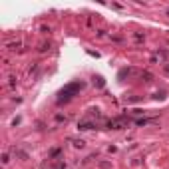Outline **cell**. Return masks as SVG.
<instances>
[{
  "mask_svg": "<svg viewBox=\"0 0 169 169\" xmlns=\"http://www.w3.org/2000/svg\"><path fill=\"white\" fill-rule=\"evenodd\" d=\"M125 124H127V119H125V117H119V119H112V122H110V127L119 129V127H124Z\"/></svg>",
  "mask_w": 169,
  "mask_h": 169,
  "instance_id": "obj_2",
  "label": "cell"
},
{
  "mask_svg": "<svg viewBox=\"0 0 169 169\" xmlns=\"http://www.w3.org/2000/svg\"><path fill=\"white\" fill-rule=\"evenodd\" d=\"M94 82L98 84V88H103V80H101V76H96V78H94Z\"/></svg>",
  "mask_w": 169,
  "mask_h": 169,
  "instance_id": "obj_3",
  "label": "cell"
},
{
  "mask_svg": "<svg viewBox=\"0 0 169 169\" xmlns=\"http://www.w3.org/2000/svg\"><path fill=\"white\" fill-rule=\"evenodd\" d=\"M80 90H84V84L82 82H74V84H68L64 90L60 91V96H58V103H64V101H68L74 94H78Z\"/></svg>",
  "mask_w": 169,
  "mask_h": 169,
  "instance_id": "obj_1",
  "label": "cell"
}]
</instances>
